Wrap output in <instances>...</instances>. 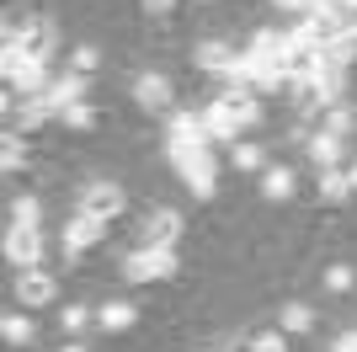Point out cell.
<instances>
[{"mask_svg": "<svg viewBox=\"0 0 357 352\" xmlns=\"http://www.w3.org/2000/svg\"><path fill=\"white\" fill-rule=\"evenodd\" d=\"M352 288H357V267L331 262V267H326V293H352Z\"/></svg>", "mask_w": 357, "mask_h": 352, "instance_id": "22", "label": "cell"}, {"mask_svg": "<svg viewBox=\"0 0 357 352\" xmlns=\"http://www.w3.org/2000/svg\"><path fill=\"white\" fill-rule=\"evenodd\" d=\"M96 70H102V54H96V43H75V48H70V75H86V80H91Z\"/></svg>", "mask_w": 357, "mask_h": 352, "instance_id": "20", "label": "cell"}, {"mask_svg": "<svg viewBox=\"0 0 357 352\" xmlns=\"http://www.w3.org/2000/svg\"><path fill=\"white\" fill-rule=\"evenodd\" d=\"M86 321H91V309H86V305H64V309H59V325H64V331H80Z\"/></svg>", "mask_w": 357, "mask_h": 352, "instance_id": "25", "label": "cell"}, {"mask_svg": "<svg viewBox=\"0 0 357 352\" xmlns=\"http://www.w3.org/2000/svg\"><path fill=\"white\" fill-rule=\"evenodd\" d=\"M272 6H278V11H288V16H310L320 0H272Z\"/></svg>", "mask_w": 357, "mask_h": 352, "instance_id": "28", "label": "cell"}, {"mask_svg": "<svg viewBox=\"0 0 357 352\" xmlns=\"http://www.w3.org/2000/svg\"><path fill=\"white\" fill-rule=\"evenodd\" d=\"M6 38H11V43H22V54L38 59V64H48V54H54V22H27L22 32L6 27Z\"/></svg>", "mask_w": 357, "mask_h": 352, "instance_id": "8", "label": "cell"}, {"mask_svg": "<svg viewBox=\"0 0 357 352\" xmlns=\"http://www.w3.org/2000/svg\"><path fill=\"white\" fill-rule=\"evenodd\" d=\"M240 48H229V43H203L197 48V70H208V75H224V80H235V70H240Z\"/></svg>", "mask_w": 357, "mask_h": 352, "instance_id": "10", "label": "cell"}, {"mask_svg": "<svg viewBox=\"0 0 357 352\" xmlns=\"http://www.w3.org/2000/svg\"><path fill=\"white\" fill-rule=\"evenodd\" d=\"M165 145H208L203 112H171V123H165Z\"/></svg>", "mask_w": 357, "mask_h": 352, "instance_id": "11", "label": "cell"}, {"mask_svg": "<svg viewBox=\"0 0 357 352\" xmlns=\"http://www.w3.org/2000/svg\"><path fill=\"white\" fill-rule=\"evenodd\" d=\"M38 214H43V208H38V198H16V208H11L16 224H38Z\"/></svg>", "mask_w": 357, "mask_h": 352, "instance_id": "26", "label": "cell"}, {"mask_svg": "<svg viewBox=\"0 0 357 352\" xmlns=\"http://www.w3.org/2000/svg\"><path fill=\"white\" fill-rule=\"evenodd\" d=\"M261 161H267L261 145H229V166L235 171H261Z\"/></svg>", "mask_w": 357, "mask_h": 352, "instance_id": "23", "label": "cell"}, {"mask_svg": "<svg viewBox=\"0 0 357 352\" xmlns=\"http://www.w3.org/2000/svg\"><path fill=\"white\" fill-rule=\"evenodd\" d=\"M336 352H357V331H347V337L336 342Z\"/></svg>", "mask_w": 357, "mask_h": 352, "instance_id": "30", "label": "cell"}, {"mask_svg": "<svg viewBox=\"0 0 357 352\" xmlns=\"http://www.w3.org/2000/svg\"><path fill=\"white\" fill-rule=\"evenodd\" d=\"M181 214L176 208H160V214H149L144 224H139V246H149V251H176V240H181Z\"/></svg>", "mask_w": 357, "mask_h": 352, "instance_id": "5", "label": "cell"}, {"mask_svg": "<svg viewBox=\"0 0 357 352\" xmlns=\"http://www.w3.org/2000/svg\"><path fill=\"white\" fill-rule=\"evenodd\" d=\"M0 342H6V347H27L32 342V321L22 315V309H11V315L0 321Z\"/></svg>", "mask_w": 357, "mask_h": 352, "instance_id": "18", "label": "cell"}, {"mask_svg": "<svg viewBox=\"0 0 357 352\" xmlns=\"http://www.w3.org/2000/svg\"><path fill=\"white\" fill-rule=\"evenodd\" d=\"M197 6H213V0H197Z\"/></svg>", "mask_w": 357, "mask_h": 352, "instance_id": "33", "label": "cell"}, {"mask_svg": "<svg viewBox=\"0 0 357 352\" xmlns=\"http://www.w3.org/2000/svg\"><path fill=\"white\" fill-rule=\"evenodd\" d=\"M219 352H235V347H219Z\"/></svg>", "mask_w": 357, "mask_h": 352, "instance_id": "34", "label": "cell"}, {"mask_svg": "<svg viewBox=\"0 0 357 352\" xmlns=\"http://www.w3.org/2000/svg\"><path fill=\"white\" fill-rule=\"evenodd\" d=\"M245 352H288V337H283V331H261Z\"/></svg>", "mask_w": 357, "mask_h": 352, "instance_id": "24", "label": "cell"}, {"mask_svg": "<svg viewBox=\"0 0 357 352\" xmlns=\"http://www.w3.org/2000/svg\"><path fill=\"white\" fill-rule=\"evenodd\" d=\"M165 155H171L176 176L197 192V198H213V187H219V166H213L208 145H165Z\"/></svg>", "mask_w": 357, "mask_h": 352, "instance_id": "1", "label": "cell"}, {"mask_svg": "<svg viewBox=\"0 0 357 352\" xmlns=\"http://www.w3.org/2000/svg\"><path fill=\"white\" fill-rule=\"evenodd\" d=\"M310 325H314L310 305H283V309H278V331H283V337H304Z\"/></svg>", "mask_w": 357, "mask_h": 352, "instance_id": "15", "label": "cell"}, {"mask_svg": "<svg viewBox=\"0 0 357 352\" xmlns=\"http://www.w3.org/2000/svg\"><path fill=\"white\" fill-rule=\"evenodd\" d=\"M134 102L149 107V112H165V107H171V80H165V75H139L134 80Z\"/></svg>", "mask_w": 357, "mask_h": 352, "instance_id": "12", "label": "cell"}, {"mask_svg": "<svg viewBox=\"0 0 357 352\" xmlns=\"http://www.w3.org/2000/svg\"><path fill=\"white\" fill-rule=\"evenodd\" d=\"M96 325H102V331H134V325H139V309L128 305V299H107V305L96 309Z\"/></svg>", "mask_w": 357, "mask_h": 352, "instance_id": "13", "label": "cell"}, {"mask_svg": "<svg viewBox=\"0 0 357 352\" xmlns=\"http://www.w3.org/2000/svg\"><path fill=\"white\" fill-rule=\"evenodd\" d=\"M22 161H27V145H22V133H6V139H0V171H6V176H16V171H22Z\"/></svg>", "mask_w": 357, "mask_h": 352, "instance_id": "19", "label": "cell"}, {"mask_svg": "<svg viewBox=\"0 0 357 352\" xmlns=\"http://www.w3.org/2000/svg\"><path fill=\"white\" fill-rule=\"evenodd\" d=\"M261 198H267V203L294 198V171H288V166H267V176H261Z\"/></svg>", "mask_w": 357, "mask_h": 352, "instance_id": "14", "label": "cell"}, {"mask_svg": "<svg viewBox=\"0 0 357 352\" xmlns=\"http://www.w3.org/2000/svg\"><path fill=\"white\" fill-rule=\"evenodd\" d=\"M320 198H326V203H347V198H352V182H347V171H342V166L320 171Z\"/></svg>", "mask_w": 357, "mask_h": 352, "instance_id": "17", "label": "cell"}, {"mask_svg": "<svg viewBox=\"0 0 357 352\" xmlns=\"http://www.w3.org/2000/svg\"><path fill=\"white\" fill-rule=\"evenodd\" d=\"M347 129H352V112H347V107H331V117H326V133H336V139H342Z\"/></svg>", "mask_w": 357, "mask_h": 352, "instance_id": "27", "label": "cell"}, {"mask_svg": "<svg viewBox=\"0 0 357 352\" xmlns=\"http://www.w3.org/2000/svg\"><path fill=\"white\" fill-rule=\"evenodd\" d=\"M310 161L320 166V171H331V166L342 161V139H336V133H314L310 139Z\"/></svg>", "mask_w": 357, "mask_h": 352, "instance_id": "16", "label": "cell"}, {"mask_svg": "<svg viewBox=\"0 0 357 352\" xmlns=\"http://www.w3.org/2000/svg\"><path fill=\"white\" fill-rule=\"evenodd\" d=\"M171 6H176V0H144V11H149V16H165Z\"/></svg>", "mask_w": 357, "mask_h": 352, "instance_id": "29", "label": "cell"}, {"mask_svg": "<svg viewBox=\"0 0 357 352\" xmlns=\"http://www.w3.org/2000/svg\"><path fill=\"white\" fill-rule=\"evenodd\" d=\"M203 129H208V145H235V133H240V112L219 96V102L203 107Z\"/></svg>", "mask_w": 357, "mask_h": 352, "instance_id": "9", "label": "cell"}, {"mask_svg": "<svg viewBox=\"0 0 357 352\" xmlns=\"http://www.w3.org/2000/svg\"><path fill=\"white\" fill-rule=\"evenodd\" d=\"M107 230H112V219H96V214H75V219H64V256H80V251L102 246Z\"/></svg>", "mask_w": 357, "mask_h": 352, "instance_id": "6", "label": "cell"}, {"mask_svg": "<svg viewBox=\"0 0 357 352\" xmlns=\"http://www.w3.org/2000/svg\"><path fill=\"white\" fill-rule=\"evenodd\" d=\"M59 123H64V129H75V133H91V129H96V107L75 102V107H64V112H59Z\"/></svg>", "mask_w": 357, "mask_h": 352, "instance_id": "21", "label": "cell"}, {"mask_svg": "<svg viewBox=\"0 0 357 352\" xmlns=\"http://www.w3.org/2000/svg\"><path fill=\"white\" fill-rule=\"evenodd\" d=\"M64 352H86V347H80V342H70V347H64Z\"/></svg>", "mask_w": 357, "mask_h": 352, "instance_id": "32", "label": "cell"}, {"mask_svg": "<svg viewBox=\"0 0 357 352\" xmlns=\"http://www.w3.org/2000/svg\"><path fill=\"white\" fill-rule=\"evenodd\" d=\"M6 262H16V272H27V267H43V235L38 224H16L6 230Z\"/></svg>", "mask_w": 357, "mask_h": 352, "instance_id": "3", "label": "cell"}, {"mask_svg": "<svg viewBox=\"0 0 357 352\" xmlns=\"http://www.w3.org/2000/svg\"><path fill=\"white\" fill-rule=\"evenodd\" d=\"M80 214H96V219H118L123 214V187L118 182H91L86 192H80Z\"/></svg>", "mask_w": 357, "mask_h": 352, "instance_id": "7", "label": "cell"}, {"mask_svg": "<svg viewBox=\"0 0 357 352\" xmlns=\"http://www.w3.org/2000/svg\"><path fill=\"white\" fill-rule=\"evenodd\" d=\"M59 299V278L48 272V267H27V272H16V305L22 309H43Z\"/></svg>", "mask_w": 357, "mask_h": 352, "instance_id": "4", "label": "cell"}, {"mask_svg": "<svg viewBox=\"0 0 357 352\" xmlns=\"http://www.w3.org/2000/svg\"><path fill=\"white\" fill-rule=\"evenodd\" d=\"M347 182H352V192H357V161H352V166H347Z\"/></svg>", "mask_w": 357, "mask_h": 352, "instance_id": "31", "label": "cell"}, {"mask_svg": "<svg viewBox=\"0 0 357 352\" xmlns=\"http://www.w3.org/2000/svg\"><path fill=\"white\" fill-rule=\"evenodd\" d=\"M181 272V262H176V251H149V246H139L128 262H123V278L128 283H160V278H176Z\"/></svg>", "mask_w": 357, "mask_h": 352, "instance_id": "2", "label": "cell"}]
</instances>
